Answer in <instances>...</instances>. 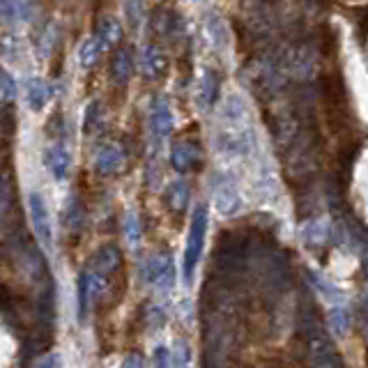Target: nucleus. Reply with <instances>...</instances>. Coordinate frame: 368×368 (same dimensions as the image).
<instances>
[{"label": "nucleus", "mask_w": 368, "mask_h": 368, "mask_svg": "<svg viewBox=\"0 0 368 368\" xmlns=\"http://www.w3.org/2000/svg\"><path fill=\"white\" fill-rule=\"evenodd\" d=\"M205 235H207V207L198 205L193 209L189 237H186V249H184V281L186 284H191L193 272L198 267L203 246H205Z\"/></svg>", "instance_id": "1"}, {"label": "nucleus", "mask_w": 368, "mask_h": 368, "mask_svg": "<svg viewBox=\"0 0 368 368\" xmlns=\"http://www.w3.org/2000/svg\"><path fill=\"white\" fill-rule=\"evenodd\" d=\"M28 209H30V221H33V230L37 235L39 244L44 249L53 246V230H51V216L46 209V203L39 193L28 196Z\"/></svg>", "instance_id": "2"}, {"label": "nucleus", "mask_w": 368, "mask_h": 368, "mask_svg": "<svg viewBox=\"0 0 368 368\" xmlns=\"http://www.w3.org/2000/svg\"><path fill=\"white\" fill-rule=\"evenodd\" d=\"M214 205L223 216H233L240 212L242 198L235 182L228 175H214Z\"/></svg>", "instance_id": "3"}, {"label": "nucleus", "mask_w": 368, "mask_h": 368, "mask_svg": "<svg viewBox=\"0 0 368 368\" xmlns=\"http://www.w3.org/2000/svg\"><path fill=\"white\" fill-rule=\"evenodd\" d=\"M145 281L154 284L159 290H170L175 286V265L170 256H154L145 265Z\"/></svg>", "instance_id": "4"}, {"label": "nucleus", "mask_w": 368, "mask_h": 368, "mask_svg": "<svg viewBox=\"0 0 368 368\" xmlns=\"http://www.w3.org/2000/svg\"><path fill=\"white\" fill-rule=\"evenodd\" d=\"M150 129H152V136L156 143L166 140L173 131V111H170L168 101L163 97H156L154 104H152V111H150Z\"/></svg>", "instance_id": "5"}, {"label": "nucleus", "mask_w": 368, "mask_h": 368, "mask_svg": "<svg viewBox=\"0 0 368 368\" xmlns=\"http://www.w3.org/2000/svg\"><path fill=\"white\" fill-rule=\"evenodd\" d=\"M44 163L49 168V173L56 177V182H62L69 173V166H72V156L62 145L53 143L44 150Z\"/></svg>", "instance_id": "6"}, {"label": "nucleus", "mask_w": 368, "mask_h": 368, "mask_svg": "<svg viewBox=\"0 0 368 368\" xmlns=\"http://www.w3.org/2000/svg\"><path fill=\"white\" fill-rule=\"evenodd\" d=\"M124 166V154L115 143L101 145L95 156V168L101 175H115Z\"/></svg>", "instance_id": "7"}, {"label": "nucleus", "mask_w": 368, "mask_h": 368, "mask_svg": "<svg viewBox=\"0 0 368 368\" xmlns=\"http://www.w3.org/2000/svg\"><path fill=\"white\" fill-rule=\"evenodd\" d=\"M170 161H173V168L177 173H189L198 163V150L189 140H179L170 147Z\"/></svg>", "instance_id": "8"}, {"label": "nucleus", "mask_w": 368, "mask_h": 368, "mask_svg": "<svg viewBox=\"0 0 368 368\" xmlns=\"http://www.w3.org/2000/svg\"><path fill=\"white\" fill-rule=\"evenodd\" d=\"M53 97V88L49 81L44 78H28L26 81V101L33 111H42V108L49 104V99Z\"/></svg>", "instance_id": "9"}, {"label": "nucleus", "mask_w": 368, "mask_h": 368, "mask_svg": "<svg viewBox=\"0 0 368 368\" xmlns=\"http://www.w3.org/2000/svg\"><path fill=\"white\" fill-rule=\"evenodd\" d=\"M219 95V78L212 72H205L200 76L198 88H196V101L200 108H209L214 104V99Z\"/></svg>", "instance_id": "10"}, {"label": "nucleus", "mask_w": 368, "mask_h": 368, "mask_svg": "<svg viewBox=\"0 0 368 368\" xmlns=\"http://www.w3.org/2000/svg\"><path fill=\"white\" fill-rule=\"evenodd\" d=\"M117 265H120V253H117L115 246H101L99 251L95 253V258H92V272L97 274H111L113 270H117Z\"/></svg>", "instance_id": "11"}, {"label": "nucleus", "mask_w": 368, "mask_h": 368, "mask_svg": "<svg viewBox=\"0 0 368 368\" xmlns=\"http://www.w3.org/2000/svg\"><path fill=\"white\" fill-rule=\"evenodd\" d=\"M163 67H166V60H163L161 51H156L154 46H147V49L140 51V72H143L147 78H156Z\"/></svg>", "instance_id": "12"}, {"label": "nucleus", "mask_w": 368, "mask_h": 368, "mask_svg": "<svg viewBox=\"0 0 368 368\" xmlns=\"http://www.w3.org/2000/svg\"><path fill=\"white\" fill-rule=\"evenodd\" d=\"M101 51H104V44L99 42L97 35L83 39L81 49H78V62H81V67L83 69H90L97 62V58L101 56Z\"/></svg>", "instance_id": "13"}, {"label": "nucleus", "mask_w": 368, "mask_h": 368, "mask_svg": "<svg viewBox=\"0 0 368 368\" xmlns=\"http://www.w3.org/2000/svg\"><path fill=\"white\" fill-rule=\"evenodd\" d=\"M131 69H134V62H131V53L127 49H120L113 56L111 62V74L117 83H127L131 76Z\"/></svg>", "instance_id": "14"}, {"label": "nucleus", "mask_w": 368, "mask_h": 368, "mask_svg": "<svg viewBox=\"0 0 368 368\" xmlns=\"http://www.w3.org/2000/svg\"><path fill=\"white\" fill-rule=\"evenodd\" d=\"M186 198H189V186H186L184 179H177V182L170 184L168 189V200L175 209H182L186 205Z\"/></svg>", "instance_id": "15"}, {"label": "nucleus", "mask_w": 368, "mask_h": 368, "mask_svg": "<svg viewBox=\"0 0 368 368\" xmlns=\"http://www.w3.org/2000/svg\"><path fill=\"white\" fill-rule=\"evenodd\" d=\"M97 37H99V42L104 44V46H111L115 39L120 37V26H117V23L111 21V19H106L104 23H101Z\"/></svg>", "instance_id": "16"}, {"label": "nucleus", "mask_w": 368, "mask_h": 368, "mask_svg": "<svg viewBox=\"0 0 368 368\" xmlns=\"http://www.w3.org/2000/svg\"><path fill=\"white\" fill-rule=\"evenodd\" d=\"M170 368H191V352L184 341L177 343V352H175V357L170 359Z\"/></svg>", "instance_id": "17"}, {"label": "nucleus", "mask_w": 368, "mask_h": 368, "mask_svg": "<svg viewBox=\"0 0 368 368\" xmlns=\"http://www.w3.org/2000/svg\"><path fill=\"white\" fill-rule=\"evenodd\" d=\"M99 104L97 101H92V104H88V108H85V115H83V129L85 131H92L97 127L99 122Z\"/></svg>", "instance_id": "18"}, {"label": "nucleus", "mask_w": 368, "mask_h": 368, "mask_svg": "<svg viewBox=\"0 0 368 368\" xmlns=\"http://www.w3.org/2000/svg\"><path fill=\"white\" fill-rule=\"evenodd\" d=\"M207 30H209V37H212L219 46H223V44H226V30H223V23H221V19H216V17L209 19V23H207Z\"/></svg>", "instance_id": "19"}, {"label": "nucleus", "mask_w": 368, "mask_h": 368, "mask_svg": "<svg viewBox=\"0 0 368 368\" xmlns=\"http://www.w3.org/2000/svg\"><path fill=\"white\" fill-rule=\"evenodd\" d=\"M124 233H127L131 244H136L140 237V226H138V219L134 214H127V219H124Z\"/></svg>", "instance_id": "20"}, {"label": "nucleus", "mask_w": 368, "mask_h": 368, "mask_svg": "<svg viewBox=\"0 0 368 368\" xmlns=\"http://www.w3.org/2000/svg\"><path fill=\"white\" fill-rule=\"evenodd\" d=\"M170 352L166 348H156L154 350V368H170Z\"/></svg>", "instance_id": "21"}, {"label": "nucleus", "mask_w": 368, "mask_h": 368, "mask_svg": "<svg viewBox=\"0 0 368 368\" xmlns=\"http://www.w3.org/2000/svg\"><path fill=\"white\" fill-rule=\"evenodd\" d=\"M35 368H60V355H56V352H51V355H44L35 364Z\"/></svg>", "instance_id": "22"}, {"label": "nucleus", "mask_w": 368, "mask_h": 368, "mask_svg": "<svg viewBox=\"0 0 368 368\" xmlns=\"http://www.w3.org/2000/svg\"><path fill=\"white\" fill-rule=\"evenodd\" d=\"M0 14L7 19H14L17 17V3L14 0H0Z\"/></svg>", "instance_id": "23"}, {"label": "nucleus", "mask_w": 368, "mask_h": 368, "mask_svg": "<svg viewBox=\"0 0 368 368\" xmlns=\"http://www.w3.org/2000/svg\"><path fill=\"white\" fill-rule=\"evenodd\" d=\"M332 323L336 327V332H339L343 336V332H346V325H348V318H346V313L343 311H336L334 313V318H332Z\"/></svg>", "instance_id": "24"}, {"label": "nucleus", "mask_w": 368, "mask_h": 368, "mask_svg": "<svg viewBox=\"0 0 368 368\" xmlns=\"http://www.w3.org/2000/svg\"><path fill=\"white\" fill-rule=\"evenodd\" d=\"M120 368H143V359H140L138 355H129V357H124Z\"/></svg>", "instance_id": "25"}]
</instances>
